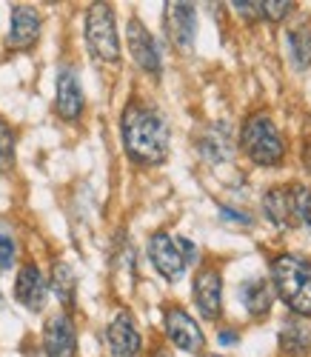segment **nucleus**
Listing matches in <instances>:
<instances>
[{
	"mask_svg": "<svg viewBox=\"0 0 311 357\" xmlns=\"http://www.w3.org/2000/svg\"><path fill=\"white\" fill-rule=\"evenodd\" d=\"M43 351L46 357H77V332L66 312L49 317L43 329Z\"/></svg>",
	"mask_w": 311,
	"mask_h": 357,
	"instance_id": "obj_9",
	"label": "nucleus"
},
{
	"mask_svg": "<svg viewBox=\"0 0 311 357\" xmlns=\"http://www.w3.org/2000/svg\"><path fill=\"white\" fill-rule=\"evenodd\" d=\"M263 212H266V218L277 229H289L294 223V200H291V192H286L283 186L268 189L266 197H263Z\"/></svg>",
	"mask_w": 311,
	"mask_h": 357,
	"instance_id": "obj_16",
	"label": "nucleus"
},
{
	"mask_svg": "<svg viewBox=\"0 0 311 357\" xmlns=\"http://www.w3.org/2000/svg\"><path fill=\"white\" fill-rule=\"evenodd\" d=\"M308 340H311V335H308L305 326H300L297 320L286 323V329H283V349L286 351H303L308 346Z\"/></svg>",
	"mask_w": 311,
	"mask_h": 357,
	"instance_id": "obj_20",
	"label": "nucleus"
},
{
	"mask_svg": "<svg viewBox=\"0 0 311 357\" xmlns=\"http://www.w3.org/2000/svg\"><path fill=\"white\" fill-rule=\"evenodd\" d=\"M220 215H223L226 220H237V223H245V226L252 223V218H245V215H237L234 209H226V206H223V212H220Z\"/></svg>",
	"mask_w": 311,
	"mask_h": 357,
	"instance_id": "obj_26",
	"label": "nucleus"
},
{
	"mask_svg": "<svg viewBox=\"0 0 311 357\" xmlns=\"http://www.w3.org/2000/svg\"><path fill=\"white\" fill-rule=\"evenodd\" d=\"M291 200H294V218L308 229L311 234V192L305 186H294L291 189Z\"/></svg>",
	"mask_w": 311,
	"mask_h": 357,
	"instance_id": "obj_21",
	"label": "nucleus"
},
{
	"mask_svg": "<svg viewBox=\"0 0 311 357\" xmlns=\"http://www.w3.org/2000/svg\"><path fill=\"white\" fill-rule=\"evenodd\" d=\"M220 340H223V343H232V340H237V335H232V332H223V335H220Z\"/></svg>",
	"mask_w": 311,
	"mask_h": 357,
	"instance_id": "obj_28",
	"label": "nucleus"
},
{
	"mask_svg": "<svg viewBox=\"0 0 311 357\" xmlns=\"http://www.w3.org/2000/svg\"><path fill=\"white\" fill-rule=\"evenodd\" d=\"M15 241L6 234V231H0V269H12V263H15Z\"/></svg>",
	"mask_w": 311,
	"mask_h": 357,
	"instance_id": "obj_24",
	"label": "nucleus"
},
{
	"mask_svg": "<svg viewBox=\"0 0 311 357\" xmlns=\"http://www.w3.org/2000/svg\"><path fill=\"white\" fill-rule=\"evenodd\" d=\"M243 152L252 158L257 166H280L286 158V143L280 137L277 126L271 123L268 114H252L243 126Z\"/></svg>",
	"mask_w": 311,
	"mask_h": 357,
	"instance_id": "obj_3",
	"label": "nucleus"
},
{
	"mask_svg": "<svg viewBox=\"0 0 311 357\" xmlns=\"http://www.w3.org/2000/svg\"><path fill=\"white\" fill-rule=\"evenodd\" d=\"M109 349L112 357H143V337L135 326V317L123 309L114 314V320L109 323Z\"/></svg>",
	"mask_w": 311,
	"mask_h": 357,
	"instance_id": "obj_7",
	"label": "nucleus"
},
{
	"mask_svg": "<svg viewBox=\"0 0 311 357\" xmlns=\"http://www.w3.org/2000/svg\"><path fill=\"white\" fill-rule=\"evenodd\" d=\"M197 149L208 163H223L234 155V143H232V132L226 123H214L208 129H203V135L197 137Z\"/></svg>",
	"mask_w": 311,
	"mask_h": 357,
	"instance_id": "obj_15",
	"label": "nucleus"
},
{
	"mask_svg": "<svg viewBox=\"0 0 311 357\" xmlns=\"http://www.w3.org/2000/svg\"><path fill=\"white\" fill-rule=\"evenodd\" d=\"M195 303L206 320H217L223 312V280L217 269H203L195 278Z\"/></svg>",
	"mask_w": 311,
	"mask_h": 357,
	"instance_id": "obj_11",
	"label": "nucleus"
},
{
	"mask_svg": "<svg viewBox=\"0 0 311 357\" xmlns=\"http://www.w3.org/2000/svg\"><path fill=\"white\" fill-rule=\"evenodd\" d=\"M203 357H220V354H203Z\"/></svg>",
	"mask_w": 311,
	"mask_h": 357,
	"instance_id": "obj_29",
	"label": "nucleus"
},
{
	"mask_svg": "<svg viewBox=\"0 0 311 357\" xmlns=\"http://www.w3.org/2000/svg\"><path fill=\"white\" fill-rule=\"evenodd\" d=\"M289 52L297 69H308L311 66V26H294L289 32Z\"/></svg>",
	"mask_w": 311,
	"mask_h": 357,
	"instance_id": "obj_19",
	"label": "nucleus"
},
{
	"mask_svg": "<svg viewBox=\"0 0 311 357\" xmlns=\"http://www.w3.org/2000/svg\"><path fill=\"white\" fill-rule=\"evenodd\" d=\"M15 294H17V301L26 309H32V312L43 309V303H46V280H43V275H40V269L35 263H26L23 269L17 272Z\"/></svg>",
	"mask_w": 311,
	"mask_h": 357,
	"instance_id": "obj_14",
	"label": "nucleus"
},
{
	"mask_svg": "<svg viewBox=\"0 0 311 357\" xmlns=\"http://www.w3.org/2000/svg\"><path fill=\"white\" fill-rule=\"evenodd\" d=\"M149 257L154 263V269H158L172 283L180 280L183 272H185V260H183L180 243L174 241L172 234H166V231L151 234V241H149Z\"/></svg>",
	"mask_w": 311,
	"mask_h": 357,
	"instance_id": "obj_6",
	"label": "nucleus"
},
{
	"mask_svg": "<svg viewBox=\"0 0 311 357\" xmlns=\"http://www.w3.org/2000/svg\"><path fill=\"white\" fill-rule=\"evenodd\" d=\"M40 38V15L26 6V3H17L12 9V29H9V46L17 49V52H26L32 49Z\"/></svg>",
	"mask_w": 311,
	"mask_h": 357,
	"instance_id": "obj_12",
	"label": "nucleus"
},
{
	"mask_svg": "<svg viewBox=\"0 0 311 357\" xmlns=\"http://www.w3.org/2000/svg\"><path fill=\"white\" fill-rule=\"evenodd\" d=\"M291 9H294V3H286V0H266V3H260V15L274 23L286 20L291 15Z\"/></svg>",
	"mask_w": 311,
	"mask_h": 357,
	"instance_id": "obj_23",
	"label": "nucleus"
},
{
	"mask_svg": "<svg viewBox=\"0 0 311 357\" xmlns=\"http://www.w3.org/2000/svg\"><path fill=\"white\" fill-rule=\"evenodd\" d=\"M303 160H305V169L311 172V140H305V149H303Z\"/></svg>",
	"mask_w": 311,
	"mask_h": 357,
	"instance_id": "obj_27",
	"label": "nucleus"
},
{
	"mask_svg": "<svg viewBox=\"0 0 311 357\" xmlns=\"http://www.w3.org/2000/svg\"><path fill=\"white\" fill-rule=\"evenodd\" d=\"M154 357H166V354H163V351H160V354H154Z\"/></svg>",
	"mask_w": 311,
	"mask_h": 357,
	"instance_id": "obj_30",
	"label": "nucleus"
},
{
	"mask_svg": "<svg viewBox=\"0 0 311 357\" xmlns=\"http://www.w3.org/2000/svg\"><path fill=\"white\" fill-rule=\"evenodd\" d=\"M166 335L169 340L183 349V351H189V354H197L203 346H206V337H203V329L195 323V317L189 312H183L177 306L166 309Z\"/></svg>",
	"mask_w": 311,
	"mask_h": 357,
	"instance_id": "obj_8",
	"label": "nucleus"
},
{
	"mask_svg": "<svg viewBox=\"0 0 311 357\" xmlns=\"http://www.w3.org/2000/svg\"><path fill=\"white\" fill-rule=\"evenodd\" d=\"M237 15H243L245 20H255V17H263L260 15V3H248V0H237V3H232Z\"/></svg>",
	"mask_w": 311,
	"mask_h": 357,
	"instance_id": "obj_25",
	"label": "nucleus"
},
{
	"mask_svg": "<svg viewBox=\"0 0 311 357\" xmlns=\"http://www.w3.org/2000/svg\"><path fill=\"white\" fill-rule=\"evenodd\" d=\"M120 135H123L126 155L140 166H160L169 158L172 132H169V123L163 121V114L154 106L132 100L123 109Z\"/></svg>",
	"mask_w": 311,
	"mask_h": 357,
	"instance_id": "obj_1",
	"label": "nucleus"
},
{
	"mask_svg": "<svg viewBox=\"0 0 311 357\" xmlns=\"http://www.w3.org/2000/svg\"><path fill=\"white\" fill-rule=\"evenodd\" d=\"M86 40L95 57L106 63L120 61V38H117V23L109 3H91L86 12Z\"/></svg>",
	"mask_w": 311,
	"mask_h": 357,
	"instance_id": "obj_4",
	"label": "nucleus"
},
{
	"mask_svg": "<svg viewBox=\"0 0 311 357\" xmlns=\"http://www.w3.org/2000/svg\"><path fill=\"white\" fill-rule=\"evenodd\" d=\"M15 163V132L6 121H0V172Z\"/></svg>",
	"mask_w": 311,
	"mask_h": 357,
	"instance_id": "obj_22",
	"label": "nucleus"
},
{
	"mask_svg": "<svg viewBox=\"0 0 311 357\" xmlns=\"http://www.w3.org/2000/svg\"><path fill=\"white\" fill-rule=\"evenodd\" d=\"M166 32L169 40L174 43L177 52L189 54L195 49V38H197V12L195 3H166Z\"/></svg>",
	"mask_w": 311,
	"mask_h": 357,
	"instance_id": "obj_5",
	"label": "nucleus"
},
{
	"mask_svg": "<svg viewBox=\"0 0 311 357\" xmlns=\"http://www.w3.org/2000/svg\"><path fill=\"white\" fill-rule=\"evenodd\" d=\"M52 291L57 294V301L63 303L66 309H72V306H75V297H77V280H75L72 266H66V263H54V266H52Z\"/></svg>",
	"mask_w": 311,
	"mask_h": 357,
	"instance_id": "obj_18",
	"label": "nucleus"
},
{
	"mask_svg": "<svg viewBox=\"0 0 311 357\" xmlns=\"http://www.w3.org/2000/svg\"><path fill=\"white\" fill-rule=\"evenodd\" d=\"M240 297L252 317H266L271 309V286L266 280H245L240 286Z\"/></svg>",
	"mask_w": 311,
	"mask_h": 357,
	"instance_id": "obj_17",
	"label": "nucleus"
},
{
	"mask_svg": "<svg viewBox=\"0 0 311 357\" xmlns=\"http://www.w3.org/2000/svg\"><path fill=\"white\" fill-rule=\"evenodd\" d=\"M126 40H129V52L135 57V63L149 72V75H160L163 63H160V52H158V43L149 35V29L140 23V20H132L129 23V32H126Z\"/></svg>",
	"mask_w": 311,
	"mask_h": 357,
	"instance_id": "obj_10",
	"label": "nucleus"
},
{
	"mask_svg": "<svg viewBox=\"0 0 311 357\" xmlns=\"http://www.w3.org/2000/svg\"><path fill=\"white\" fill-rule=\"evenodd\" d=\"M54 109L63 121H77L83 114V89H80V80L72 69H60L57 75V100H54Z\"/></svg>",
	"mask_w": 311,
	"mask_h": 357,
	"instance_id": "obj_13",
	"label": "nucleus"
},
{
	"mask_svg": "<svg viewBox=\"0 0 311 357\" xmlns=\"http://www.w3.org/2000/svg\"><path fill=\"white\" fill-rule=\"evenodd\" d=\"M274 289L294 314L311 317V263L297 255H280L271 263Z\"/></svg>",
	"mask_w": 311,
	"mask_h": 357,
	"instance_id": "obj_2",
	"label": "nucleus"
}]
</instances>
